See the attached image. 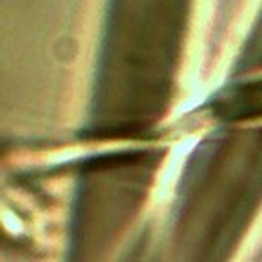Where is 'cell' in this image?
<instances>
[{
  "label": "cell",
  "mask_w": 262,
  "mask_h": 262,
  "mask_svg": "<svg viewBox=\"0 0 262 262\" xmlns=\"http://www.w3.org/2000/svg\"><path fill=\"white\" fill-rule=\"evenodd\" d=\"M235 102H246L244 108H239V113H246V111H262V88L258 86H250L246 88L242 94H237L233 98Z\"/></svg>",
  "instance_id": "obj_1"
}]
</instances>
